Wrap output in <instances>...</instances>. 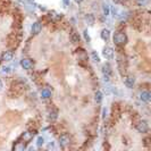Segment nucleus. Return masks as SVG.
I'll list each match as a JSON object with an SVG mask.
<instances>
[{
    "instance_id": "b1692460",
    "label": "nucleus",
    "mask_w": 151,
    "mask_h": 151,
    "mask_svg": "<svg viewBox=\"0 0 151 151\" xmlns=\"http://www.w3.org/2000/svg\"><path fill=\"white\" fill-rule=\"evenodd\" d=\"M10 71V67H3V72L6 73V72H9Z\"/></svg>"
},
{
    "instance_id": "4468645a",
    "label": "nucleus",
    "mask_w": 151,
    "mask_h": 151,
    "mask_svg": "<svg viewBox=\"0 0 151 151\" xmlns=\"http://www.w3.org/2000/svg\"><path fill=\"white\" fill-rule=\"evenodd\" d=\"M57 117H58V112H57L56 109H54V110L49 112V115H48V120H49V122H55V120L57 119Z\"/></svg>"
},
{
    "instance_id": "f3484780",
    "label": "nucleus",
    "mask_w": 151,
    "mask_h": 151,
    "mask_svg": "<svg viewBox=\"0 0 151 151\" xmlns=\"http://www.w3.org/2000/svg\"><path fill=\"white\" fill-rule=\"evenodd\" d=\"M85 20L88 22L89 25H93V23H95V16H93L92 14H88V15L85 16Z\"/></svg>"
},
{
    "instance_id": "423d86ee",
    "label": "nucleus",
    "mask_w": 151,
    "mask_h": 151,
    "mask_svg": "<svg viewBox=\"0 0 151 151\" xmlns=\"http://www.w3.org/2000/svg\"><path fill=\"white\" fill-rule=\"evenodd\" d=\"M20 66H22L24 69L30 71V69L33 68V61H32L31 59H29V58H23V59L20 60Z\"/></svg>"
},
{
    "instance_id": "f257e3e1",
    "label": "nucleus",
    "mask_w": 151,
    "mask_h": 151,
    "mask_svg": "<svg viewBox=\"0 0 151 151\" xmlns=\"http://www.w3.org/2000/svg\"><path fill=\"white\" fill-rule=\"evenodd\" d=\"M114 42H115V44L120 46V47L125 46L127 42V37L124 32H116L114 35Z\"/></svg>"
},
{
    "instance_id": "dca6fc26",
    "label": "nucleus",
    "mask_w": 151,
    "mask_h": 151,
    "mask_svg": "<svg viewBox=\"0 0 151 151\" xmlns=\"http://www.w3.org/2000/svg\"><path fill=\"white\" fill-rule=\"evenodd\" d=\"M109 14H110V8H109V6H108L107 3H102V15H103L105 17H107V16H109Z\"/></svg>"
},
{
    "instance_id": "cd10ccee",
    "label": "nucleus",
    "mask_w": 151,
    "mask_h": 151,
    "mask_svg": "<svg viewBox=\"0 0 151 151\" xmlns=\"http://www.w3.org/2000/svg\"><path fill=\"white\" fill-rule=\"evenodd\" d=\"M2 89V82H1V80H0V90Z\"/></svg>"
},
{
    "instance_id": "f8f14e48",
    "label": "nucleus",
    "mask_w": 151,
    "mask_h": 151,
    "mask_svg": "<svg viewBox=\"0 0 151 151\" xmlns=\"http://www.w3.org/2000/svg\"><path fill=\"white\" fill-rule=\"evenodd\" d=\"M100 37H101V39H102L103 41H108L109 38H110V31H109L108 29H103V30L101 31V33H100Z\"/></svg>"
},
{
    "instance_id": "412c9836",
    "label": "nucleus",
    "mask_w": 151,
    "mask_h": 151,
    "mask_svg": "<svg viewBox=\"0 0 151 151\" xmlns=\"http://www.w3.org/2000/svg\"><path fill=\"white\" fill-rule=\"evenodd\" d=\"M148 1H149V0H136V3H137L139 6H144Z\"/></svg>"
},
{
    "instance_id": "1a4fd4ad",
    "label": "nucleus",
    "mask_w": 151,
    "mask_h": 151,
    "mask_svg": "<svg viewBox=\"0 0 151 151\" xmlns=\"http://www.w3.org/2000/svg\"><path fill=\"white\" fill-rule=\"evenodd\" d=\"M13 57H14L13 51L7 50V51H3V52H2V55H1V60H2V61H10V60L13 59Z\"/></svg>"
},
{
    "instance_id": "2eb2a0df",
    "label": "nucleus",
    "mask_w": 151,
    "mask_h": 151,
    "mask_svg": "<svg viewBox=\"0 0 151 151\" xmlns=\"http://www.w3.org/2000/svg\"><path fill=\"white\" fill-rule=\"evenodd\" d=\"M71 40H72L73 43H78L80 42V35H78V33L76 31H72V33H71Z\"/></svg>"
},
{
    "instance_id": "39448f33",
    "label": "nucleus",
    "mask_w": 151,
    "mask_h": 151,
    "mask_svg": "<svg viewBox=\"0 0 151 151\" xmlns=\"http://www.w3.org/2000/svg\"><path fill=\"white\" fill-rule=\"evenodd\" d=\"M102 55L107 60H113L114 59V49L112 47H105L102 50Z\"/></svg>"
},
{
    "instance_id": "a878e982",
    "label": "nucleus",
    "mask_w": 151,
    "mask_h": 151,
    "mask_svg": "<svg viewBox=\"0 0 151 151\" xmlns=\"http://www.w3.org/2000/svg\"><path fill=\"white\" fill-rule=\"evenodd\" d=\"M64 5H65V6H68V5H69V0H64Z\"/></svg>"
},
{
    "instance_id": "20e7f679",
    "label": "nucleus",
    "mask_w": 151,
    "mask_h": 151,
    "mask_svg": "<svg viewBox=\"0 0 151 151\" xmlns=\"http://www.w3.org/2000/svg\"><path fill=\"white\" fill-rule=\"evenodd\" d=\"M136 130L139 133H147L149 131V124L147 120H140L136 124Z\"/></svg>"
},
{
    "instance_id": "bb28decb",
    "label": "nucleus",
    "mask_w": 151,
    "mask_h": 151,
    "mask_svg": "<svg viewBox=\"0 0 151 151\" xmlns=\"http://www.w3.org/2000/svg\"><path fill=\"white\" fill-rule=\"evenodd\" d=\"M82 1H83V0H75V2H76V3H81Z\"/></svg>"
},
{
    "instance_id": "393cba45",
    "label": "nucleus",
    "mask_w": 151,
    "mask_h": 151,
    "mask_svg": "<svg viewBox=\"0 0 151 151\" xmlns=\"http://www.w3.org/2000/svg\"><path fill=\"white\" fill-rule=\"evenodd\" d=\"M116 3H124V0H114Z\"/></svg>"
},
{
    "instance_id": "9d476101",
    "label": "nucleus",
    "mask_w": 151,
    "mask_h": 151,
    "mask_svg": "<svg viewBox=\"0 0 151 151\" xmlns=\"http://www.w3.org/2000/svg\"><path fill=\"white\" fill-rule=\"evenodd\" d=\"M125 85L129 88V89H132L133 88V85L135 84V77L133 75H130V76H127L126 78H125Z\"/></svg>"
},
{
    "instance_id": "4be33fe9",
    "label": "nucleus",
    "mask_w": 151,
    "mask_h": 151,
    "mask_svg": "<svg viewBox=\"0 0 151 151\" xmlns=\"http://www.w3.org/2000/svg\"><path fill=\"white\" fill-rule=\"evenodd\" d=\"M84 38H85V40H86L88 42H90V41H91V39H90V35L88 34V31H84Z\"/></svg>"
},
{
    "instance_id": "7ed1b4c3",
    "label": "nucleus",
    "mask_w": 151,
    "mask_h": 151,
    "mask_svg": "<svg viewBox=\"0 0 151 151\" xmlns=\"http://www.w3.org/2000/svg\"><path fill=\"white\" fill-rule=\"evenodd\" d=\"M58 142H59V146H60V147L65 148V147H67V146L71 143V137H69V135H68V134L64 133V134H61V135L59 136Z\"/></svg>"
},
{
    "instance_id": "ddd939ff",
    "label": "nucleus",
    "mask_w": 151,
    "mask_h": 151,
    "mask_svg": "<svg viewBox=\"0 0 151 151\" xmlns=\"http://www.w3.org/2000/svg\"><path fill=\"white\" fill-rule=\"evenodd\" d=\"M51 97V90L48 89V88H44L42 91H41V98L42 99H49Z\"/></svg>"
},
{
    "instance_id": "0eeeda50",
    "label": "nucleus",
    "mask_w": 151,
    "mask_h": 151,
    "mask_svg": "<svg viewBox=\"0 0 151 151\" xmlns=\"http://www.w3.org/2000/svg\"><path fill=\"white\" fill-rule=\"evenodd\" d=\"M117 64H118V68L122 74H124L125 69H126V61H125V58L123 56H119L117 58Z\"/></svg>"
},
{
    "instance_id": "a211bd4d",
    "label": "nucleus",
    "mask_w": 151,
    "mask_h": 151,
    "mask_svg": "<svg viewBox=\"0 0 151 151\" xmlns=\"http://www.w3.org/2000/svg\"><path fill=\"white\" fill-rule=\"evenodd\" d=\"M95 101H97V103H100L101 101H102V92L101 91H97L95 92Z\"/></svg>"
},
{
    "instance_id": "6ab92c4d",
    "label": "nucleus",
    "mask_w": 151,
    "mask_h": 151,
    "mask_svg": "<svg viewBox=\"0 0 151 151\" xmlns=\"http://www.w3.org/2000/svg\"><path fill=\"white\" fill-rule=\"evenodd\" d=\"M91 58H92V60L95 61V63H100V58H99V56H98V54L95 52V51H92L91 52Z\"/></svg>"
},
{
    "instance_id": "9b49d317",
    "label": "nucleus",
    "mask_w": 151,
    "mask_h": 151,
    "mask_svg": "<svg viewBox=\"0 0 151 151\" xmlns=\"http://www.w3.org/2000/svg\"><path fill=\"white\" fill-rule=\"evenodd\" d=\"M140 99L143 101V102H150L151 100V93L149 91H143L141 95H140Z\"/></svg>"
},
{
    "instance_id": "f03ea898",
    "label": "nucleus",
    "mask_w": 151,
    "mask_h": 151,
    "mask_svg": "<svg viewBox=\"0 0 151 151\" xmlns=\"http://www.w3.org/2000/svg\"><path fill=\"white\" fill-rule=\"evenodd\" d=\"M101 72H102V76H103V80L105 82H109L112 75H113V69H112V66L109 64H105L102 65V68H101Z\"/></svg>"
},
{
    "instance_id": "5701e85b",
    "label": "nucleus",
    "mask_w": 151,
    "mask_h": 151,
    "mask_svg": "<svg viewBox=\"0 0 151 151\" xmlns=\"http://www.w3.org/2000/svg\"><path fill=\"white\" fill-rule=\"evenodd\" d=\"M50 148H52V149L55 148V143H54V142H50V143L48 144V149H50Z\"/></svg>"
},
{
    "instance_id": "6e6552de",
    "label": "nucleus",
    "mask_w": 151,
    "mask_h": 151,
    "mask_svg": "<svg viewBox=\"0 0 151 151\" xmlns=\"http://www.w3.org/2000/svg\"><path fill=\"white\" fill-rule=\"evenodd\" d=\"M41 30H42V24H41V22H35V23L32 25V29H31L32 34H34V35H38L39 33L41 32Z\"/></svg>"
},
{
    "instance_id": "aec40b11",
    "label": "nucleus",
    "mask_w": 151,
    "mask_h": 151,
    "mask_svg": "<svg viewBox=\"0 0 151 151\" xmlns=\"http://www.w3.org/2000/svg\"><path fill=\"white\" fill-rule=\"evenodd\" d=\"M43 144H44V139L42 136H39L38 140H37V146L38 147H42Z\"/></svg>"
}]
</instances>
